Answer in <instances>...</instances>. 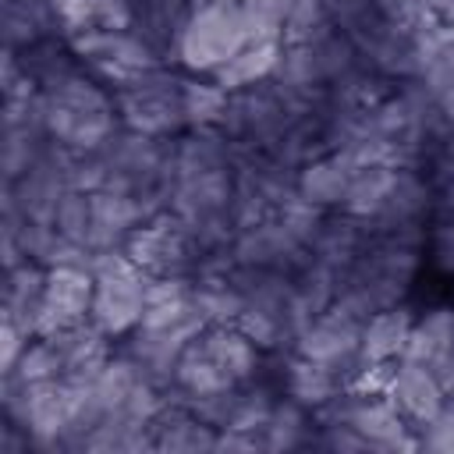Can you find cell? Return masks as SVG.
<instances>
[{
	"label": "cell",
	"instance_id": "obj_1",
	"mask_svg": "<svg viewBox=\"0 0 454 454\" xmlns=\"http://www.w3.org/2000/svg\"><path fill=\"white\" fill-rule=\"evenodd\" d=\"M422 255H426V245L372 234L362 255L340 273V287L333 301H340L344 309L365 319L387 305L408 301L422 270Z\"/></svg>",
	"mask_w": 454,
	"mask_h": 454
},
{
	"label": "cell",
	"instance_id": "obj_2",
	"mask_svg": "<svg viewBox=\"0 0 454 454\" xmlns=\"http://www.w3.org/2000/svg\"><path fill=\"white\" fill-rule=\"evenodd\" d=\"M39 92H43V117H46L50 138L74 153L103 149L121 128L114 92L99 78H92L85 67H78L74 74Z\"/></svg>",
	"mask_w": 454,
	"mask_h": 454
},
{
	"label": "cell",
	"instance_id": "obj_3",
	"mask_svg": "<svg viewBox=\"0 0 454 454\" xmlns=\"http://www.w3.org/2000/svg\"><path fill=\"white\" fill-rule=\"evenodd\" d=\"M206 316L199 312L195 298H167V301H153L145 305L138 326L117 340V351L124 358H131L153 383H160L163 390L170 387L174 365L181 358V351L206 330Z\"/></svg>",
	"mask_w": 454,
	"mask_h": 454
},
{
	"label": "cell",
	"instance_id": "obj_4",
	"mask_svg": "<svg viewBox=\"0 0 454 454\" xmlns=\"http://www.w3.org/2000/svg\"><path fill=\"white\" fill-rule=\"evenodd\" d=\"M184 74H177L167 64L138 71L131 82L114 89L121 128L153 135V138H177L188 131L184 117Z\"/></svg>",
	"mask_w": 454,
	"mask_h": 454
},
{
	"label": "cell",
	"instance_id": "obj_5",
	"mask_svg": "<svg viewBox=\"0 0 454 454\" xmlns=\"http://www.w3.org/2000/svg\"><path fill=\"white\" fill-rule=\"evenodd\" d=\"M92 273H96V291H92L89 323L103 337L121 340L138 326V319L145 312L149 273L142 266H135L124 248L92 252Z\"/></svg>",
	"mask_w": 454,
	"mask_h": 454
},
{
	"label": "cell",
	"instance_id": "obj_6",
	"mask_svg": "<svg viewBox=\"0 0 454 454\" xmlns=\"http://www.w3.org/2000/svg\"><path fill=\"white\" fill-rule=\"evenodd\" d=\"M298 110H301V99L291 96L280 82L266 78L227 96L220 131L245 153H266L280 142V135L291 128Z\"/></svg>",
	"mask_w": 454,
	"mask_h": 454
},
{
	"label": "cell",
	"instance_id": "obj_7",
	"mask_svg": "<svg viewBox=\"0 0 454 454\" xmlns=\"http://www.w3.org/2000/svg\"><path fill=\"white\" fill-rule=\"evenodd\" d=\"M248 39V25L241 14V4H195L184 18L174 64L188 74H213L220 64H227Z\"/></svg>",
	"mask_w": 454,
	"mask_h": 454
},
{
	"label": "cell",
	"instance_id": "obj_8",
	"mask_svg": "<svg viewBox=\"0 0 454 454\" xmlns=\"http://www.w3.org/2000/svg\"><path fill=\"white\" fill-rule=\"evenodd\" d=\"M362 330H365V316L344 309L340 301H330L298 337L294 351L326 365L344 387H351V380L369 365L362 355Z\"/></svg>",
	"mask_w": 454,
	"mask_h": 454
},
{
	"label": "cell",
	"instance_id": "obj_9",
	"mask_svg": "<svg viewBox=\"0 0 454 454\" xmlns=\"http://www.w3.org/2000/svg\"><path fill=\"white\" fill-rule=\"evenodd\" d=\"M231 259L238 266L273 270V273L294 277L309 259V241L298 238L280 216H266V220H259V223H252V227L234 234Z\"/></svg>",
	"mask_w": 454,
	"mask_h": 454
},
{
	"label": "cell",
	"instance_id": "obj_10",
	"mask_svg": "<svg viewBox=\"0 0 454 454\" xmlns=\"http://www.w3.org/2000/svg\"><path fill=\"white\" fill-rule=\"evenodd\" d=\"M401 358L426 365L440 380V387L454 394V301L429 305L426 312L415 316Z\"/></svg>",
	"mask_w": 454,
	"mask_h": 454
},
{
	"label": "cell",
	"instance_id": "obj_11",
	"mask_svg": "<svg viewBox=\"0 0 454 454\" xmlns=\"http://www.w3.org/2000/svg\"><path fill=\"white\" fill-rule=\"evenodd\" d=\"M92 291H96V273L92 270H85V266H50L46 270V294H43V333L85 323L89 309H92Z\"/></svg>",
	"mask_w": 454,
	"mask_h": 454
},
{
	"label": "cell",
	"instance_id": "obj_12",
	"mask_svg": "<svg viewBox=\"0 0 454 454\" xmlns=\"http://www.w3.org/2000/svg\"><path fill=\"white\" fill-rule=\"evenodd\" d=\"M43 294H46V266L35 259H21L4 270L0 284V319L14 323L28 340L43 333Z\"/></svg>",
	"mask_w": 454,
	"mask_h": 454
},
{
	"label": "cell",
	"instance_id": "obj_13",
	"mask_svg": "<svg viewBox=\"0 0 454 454\" xmlns=\"http://www.w3.org/2000/svg\"><path fill=\"white\" fill-rule=\"evenodd\" d=\"M383 394L394 401V408L404 415V422H408L415 433H419L426 422H433L436 411H440L443 401H447V390L440 387V380H436L426 365H415V362H404V358L394 362Z\"/></svg>",
	"mask_w": 454,
	"mask_h": 454
},
{
	"label": "cell",
	"instance_id": "obj_14",
	"mask_svg": "<svg viewBox=\"0 0 454 454\" xmlns=\"http://www.w3.org/2000/svg\"><path fill=\"white\" fill-rule=\"evenodd\" d=\"M216 433L220 429H213L184 401H174V397H167V404L149 422L153 450H160V454H213Z\"/></svg>",
	"mask_w": 454,
	"mask_h": 454
},
{
	"label": "cell",
	"instance_id": "obj_15",
	"mask_svg": "<svg viewBox=\"0 0 454 454\" xmlns=\"http://www.w3.org/2000/svg\"><path fill=\"white\" fill-rule=\"evenodd\" d=\"M358 174V167L351 163V156L344 149H333V153H323L316 160H309L301 170H298V195L305 202H312L316 209H340L344 195H348V184L351 177Z\"/></svg>",
	"mask_w": 454,
	"mask_h": 454
},
{
	"label": "cell",
	"instance_id": "obj_16",
	"mask_svg": "<svg viewBox=\"0 0 454 454\" xmlns=\"http://www.w3.org/2000/svg\"><path fill=\"white\" fill-rule=\"evenodd\" d=\"M415 309L408 301H397V305H387L380 312H372L365 319V330H362V355L365 362H397L404 344H408V333L415 326Z\"/></svg>",
	"mask_w": 454,
	"mask_h": 454
},
{
	"label": "cell",
	"instance_id": "obj_17",
	"mask_svg": "<svg viewBox=\"0 0 454 454\" xmlns=\"http://www.w3.org/2000/svg\"><path fill=\"white\" fill-rule=\"evenodd\" d=\"M280 50H284V39H255V43H245L227 64H220L209 78L227 89V92H238V89H248L255 82H266L273 78L277 71V60H280Z\"/></svg>",
	"mask_w": 454,
	"mask_h": 454
},
{
	"label": "cell",
	"instance_id": "obj_18",
	"mask_svg": "<svg viewBox=\"0 0 454 454\" xmlns=\"http://www.w3.org/2000/svg\"><path fill=\"white\" fill-rule=\"evenodd\" d=\"M316 419H312V408L298 404L294 397H284L277 401L266 429H262V447L270 454H287V450H309L316 447Z\"/></svg>",
	"mask_w": 454,
	"mask_h": 454
},
{
	"label": "cell",
	"instance_id": "obj_19",
	"mask_svg": "<svg viewBox=\"0 0 454 454\" xmlns=\"http://www.w3.org/2000/svg\"><path fill=\"white\" fill-rule=\"evenodd\" d=\"M394 174L397 167H387V163H376V167H362L351 184H348V195L340 202V213L348 216H358V220H372L376 209L383 206L390 184H394Z\"/></svg>",
	"mask_w": 454,
	"mask_h": 454
},
{
	"label": "cell",
	"instance_id": "obj_20",
	"mask_svg": "<svg viewBox=\"0 0 454 454\" xmlns=\"http://www.w3.org/2000/svg\"><path fill=\"white\" fill-rule=\"evenodd\" d=\"M227 89H220L213 78H188L184 82V117L188 128H220L223 110H227Z\"/></svg>",
	"mask_w": 454,
	"mask_h": 454
},
{
	"label": "cell",
	"instance_id": "obj_21",
	"mask_svg": "<svg viewBox=\"0 0 454 454\" xmlns=\"http://www.w3.org/2000/svg\"><path fill=\"white\" fill-rule=\"evenodd\" d=\"M53 227L74 241V245H85L89 248V234H92V195L82 192V188H67L57 202V213H53ZM92 252V248H89Z\"/></svg>",
	"mask_w": 454,
	"mask_h": 454
},
{
	"label": "cell",
	"instance_id": "obj_22",
	"mask_svg": "<svg viewBox=\"0 0 454 454\" xmlns=\"http://www.w3.org/2000/svg\"><path fill=\"white\" fill-rule=\"evenodd\" d=\"M245 25H248V39H280L284 35V18L294 7V0H238Z\"/></svg>",
	"mask_w": 454,
	"mask_h": 454
},
{
	"label": "cell",
	"instance_id": "obj_23",
	"mask_svg": "<svg viewBox=\"0 0 454 454\" xmlns=\"http://www.w3.org/2000/svg\"><path fill=\"white\" fill-rule=\"evenodd\" d=\"M419 450L429 454H454V394H447L443 408L436 411L433 422H426L419 433Z\"/></svg>",
	"mask_w": 454,
	"mask_h": 454
},
{
	"label": "cell",
	"instance_id": "obj_24",
	"mask_svg": "<svg viewBox=\"0 0 454 454\" xmlns=\"http://www.w3.org/2000/svg\"><path fill=\"white\" fill-rule=\"evenodd\" d=\"M316 450H333V454H358V450H372L369 440L362 433H355L351 426L337 422V426H319L316 433Z\"/></svg>",
	"mask_w": 454,
	"mask_h": 454
},
{
	"label": "cell",
	"instance_id": "obj_25",
	"mask_svg": "<svg viewBox=\"0 0 454 454\" xmlns=\"http://www.w3.org/2000/svg\"><path fill=\"white\" fill-rule=\"evenodd\" d=\"M426 252L436 262V270L454 280V220H433Z\"/></svg>",
	"mask_w": 454,
	"mask_h": 454
},
{
	"label": "cell",
	"instance_id": "obj_26",
	"mask_svg": "<svg viewBox=\"0 0 454 454\" xmlns=\"http://www.w3.org/2000/svg\"><path fill=\"white\" fill-rule=\"evenodd\" d=\"M25 348H28V337L14 323L0 319V372H11L18 365V358H21Z\"/></svg>",
	"mask_w": 454,
	"mask_h": 454
},
{
	"label": "cell",
	"instance_id": "obj_27",
	"mask_svg": "<svg viewBox=\"0 0 454 454\" xmlns=\"http://www.w3.org/2000/svg\"><path fill=\"white\" fill-rule=\"evenodd\" d=\"M440 25H443V35H447V43H454V4L447 7V14L440 18Z\"/></svg>",
	"mask_w": 454,
	"mask_h": 454
},
{
	"label": "cell",
	"instance_id": "obj_28",
	"mask_svg": "<svg viewBox=\"0 0 454 454\" xmlns=\"http://www.w3.org/2000/svg\"><path fill=\"white\" fill-rule=\"evenodd\" d=\"M195 4H238V0H195Z\"/></svg>",
	"mask_w": 454,
	"mask_h": 454
}]
</instances>
